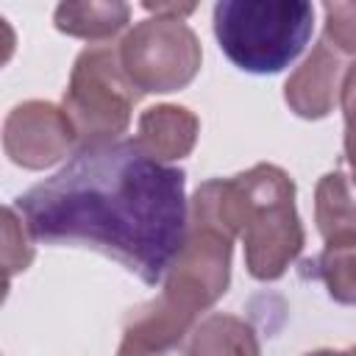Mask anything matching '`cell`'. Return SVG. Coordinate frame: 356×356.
<instances>
[{"label":"cell","instance_id":"1","mask_svg":"<svg viewBox=\"0 0 356 356\" xmlns=\"http://www.w3.org/2000/svg\"><path fill=\"white\" fill-rule=\"evenodd\" d=\"M11 206L33 242L100 250L145 284L164 281L189 225L186 172L136 139L78 150Z\"/></svg>","mask_w":356,"mask_h":356},{"label":"cell","instance_id":"2","mask_svg":"<svg viewBox=\"0 0 356 356\" xmlns=\"http://www.w3.org/2000/svg\"><path fill=\"white\" fill-rule=\"evenodd\" d=\"M231 197V178H209L195 189L184 245L161 281V295L153 298L186 328H195L231 284V253L239 239Z\"/></svg>","mask_w":356,"mask_h":356},{"label":"cell","instance_id":"3","mask_svg":"<svg viewBox=\"0 0 356 356\" xmlns=\"http://www.w3.org/2000/svg\"><path fill=\"white\" fill-rule=\"evenodd\" d=\"M245 267L256 281L281 278L306 245L295 209V181L275 164H253L231 175Z\"/></svg>","mask_w":356,"mask_h":356},{"label":"cell","instance_id":"4","mask_svg":"<svg viewBox=\"0 0 356 356\" xmlns=\"http://www.w3.org/2000/svg\"><path fill=\"white\" fill-rule=\"evenodd\" d=\"M211 25L234 67L250 75H275L309 44L314 6L306 0H220Z\"/></svg>","mask_w":356,"mask_h":356},{"label":"cell","instance_id":"5","mask_svg":"<svg viewBox=\"0 0 356 356\" xmlns=\"http://www.w3.org/2000/svg\"><path fill=\"white\" fill-rule=\"evenodd\" d=\"M136 100L139 92L122 70L120 44L103 42L81 50L61 100L75 128L78 150L120 142L131 125Z\"/></svg>","mask_w":356,"mask_h":356},{"label":"cell","instance_id":"6","mask_svg":"<svg viewBox=\"0 0 356 356\" xmlns=\"http://www.w3.org/2000/svg\"><path fill=\"white\" fill-rule=\"evenodd\" d=\"M120 61L139 95H167L195 81L203 50L184 17L153 14L122 36Z\"/></svg>","mask_w":356,"mask_h":356},{"label":"cell","instance_id":"7","mask_svg":"<svg viewBox=\"0 0 356 356\" xmlns=\"http://www.w3.org/2000/svg\"><path fill=\"white\" fill-rule=\"evenodd\" d=\"M78 145L67 111L47 100H25L6 114L3 150L22 170H44L58 164Z\"/></svg>","mask_w":356,"mask_h":356},{"label":"cell","instance_id":"8","mask_svg":"<svg viewBox=\"0 0 356 356\" xmlns=\"http://www.w3.org/2000/svg\"><path fill=\"white\" fill-rule=\"evenodd\" d=\"M348 72L350 61L342 53H337L325 39H320L303 58V64L284 83V100L289 111H295L303 120L328 117L339 106Z\"/></svg>","mask_w":356,"mask_h":356},{"label":"cell","instance_id":"9","mask_svg":"<svg viewBox=\"0 0 356 356\" xmlns=\"http://www.w3.org/2000/svg\"><path fill=\"white\" fill-rule=\"evenodd\" d=\"M197 134H200V120L195 117V111H189L186 106L161 103L139 114L134 139L156 161L172 164L195 150Z\"/></svg>","mask_w":356,"mask_h":356},{"label":"cell","instance_id":"10","mask_svg":"<svg viewBox=\"0 0 356 356\" xmlns=\"http://www.w3.org/2000/svg\"><path fill=\"white\" fill-rule=\"evenodd\" d=\"M314 222L325 245L356 242V181L342 170L325 172L317 181Z\"/></svg>","mask_w":356,"mask_h":356},{"label":"cell","instance_id":"11","mask_svg":"<svg viewBox=\"0 0 356 356\" xmlns=\"http://www.w3.org/2000/svg\"><path fill=\"white\" fill-rule=\"evenodd\" d=\"M131 19V6L120 0H83V3H61L56 6L53 22L61 33L97 42L117 36Z\"/></svg>","mask_w":356,"mask_h":356},{"label":"cell","instance_id":"12","mask_svg":"<svg viewBox=\"0 0 356 356\" xmlns=\"http://www.w3.org/2000/svg\"><path fill=\"white\" fill-rule=\"evenodd\" d=\"M189 356H259V337L250 323L236 314L214 312L203 317L186 342Z\"/></svg>","mask_w":356,"mask_h":356},{"label":"cell","instance_id":"13","mask_svg":"<svg viewBox=\"0 0 356 356\" xmlns=\"http://www.w3.org/2000/svg\"><path fill=\"white\" fill-rule=\"evenodd\" d=\"M312 275L328 289V298L342 306H356V242L325 245L323 253L309 261Z\"/></svg>","mask_w":356,"mask_h":356},{"label":"cell","instance_id":"14","mask_svg":"<svg viewBox=\"0 0 356 356\" xmlns=\"http://www.w3.org/2000/svg\"><path fill=\"white\" fill-rule=\"evenodd\" d=\"M31 234L22 225L19 214L14 211V206L3 209V267H6V284L28 270V264L33 261V245H31Z\"/></svg>","mask_w":356,"mask_h":356},{"label":"cell","instance_id":"15","mask_svg":"<svg viewBox=\"0 0 356 356\" xmlns=\"http://www.w3.org/2000/svg\"><path fill=\"white\" fill-rule=\"evenodd\" d=\"M323 14H325L323 39L345 58L356 56V0L323 3Z\"/></svg>","mask_w":356,"mask_h":356},{"label":"cell","instance_id":"16","mask_svg":"<svg viewBox=\"0 0 356 356\" xmlns=\"http://www.w3.org/2000/svg\"><path fill=\"white\" fill-rule=\"evenodd\" d=\"M186 342H172L156 334L122 328V342L117 348V356H189Z\"/></svg>","mask_w":356,"mask_h":356},{"label":"cell","instance_id":"17","mask_svg":"<svg viewBox=\"0 0 356 356\" xmlns=\"http://www.w3.org/2000/svg\"><path fill=\"white\" fill-rule=\"evenodd\" d=\"M339 106L345 114V161H348L350 175L356 181V61L350 64V72L345 78Z\"/></svg>","mask_w":356,"mask_h":356},{"label":"cell","instance_id":"18","mask_svg":"<svg viewBox=\"0 0 356 356\" xmlns=\"http://www.w3.org/2000/svg\"><path fill=\"white\" fill-rule=\"evenodd\" d=\"M145 11H150V14H175V17H189L197 6L195 3H145L142 6Z\"/></svg>","mask_w":356,"mask_h":356},{"label":"cell","instance_id":"19","mask_svg":"<svg viewBox=\"0 0 356 356\" xmlns=\"http://www.w3.org/2000/svg\"><path fill=\"white\" fill-rule=\"evenodd\" d=\"M306 356H348V350H331V348H320V350H312Z\"/></svg>","mask_w":356,"mask_h":356},{"label":"cell","instance_id":"20","mask_svg":"<svg viewBox=\"0 0 356 356\" xmlns=\"http://www.w3.org/2000/svg\"><path fill=\"white\" fill-rule=\"evenodd\" d=\"M348 356H356V345H353V348H350V350H348Z\"/></svg>","mask_w":356,"mask_h":356}]
</instances>
